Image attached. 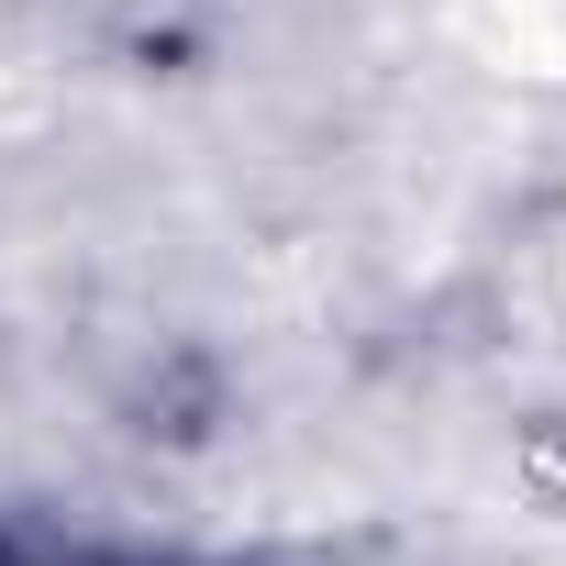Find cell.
<instances>
[{
    "mask_svg": "<svg viewBox=\"0 0 566 566\" xmlns=\"http://www.w3.org/2000/svg\"><path fill=\"white\" fill-rule=\"evenodd\" d=\"M0 566H12V555H0Z\"/></svg>",
    "mask_w": 566,
    "mask_h": 566,
    "instance_id": "6da1fadb",
    "label": "cell"
}]
</instances>
